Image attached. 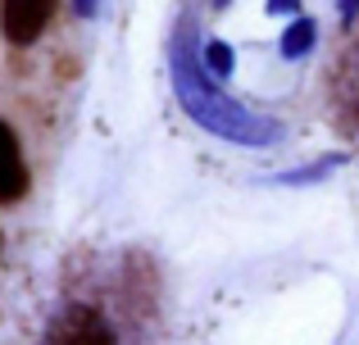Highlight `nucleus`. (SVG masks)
<instances>
[{"instance_id":"nucleus-4","label":"nucleus","mask_w":359,"mask_h":345,"mask_svg":"<svg viewBox=\"0 0 359 345\" xmlns=\"http://www.w3.org/2000/svg\"><path fill=\"white\" fill-rule=\"evenodd\" d=\"M32 186V173H27V155L18 132L0 118V204H18Z\"/></svg>"},{"instance_id":"nucleus-5","label":"nucleus","mask_w":359,"mask_h":345,"mask_svg":"<svg viewBox=\"0 0 359 345\" xmlns=\"http://www.w3.org/2000/svg\"><path fill=\"white\" fill-rule=\"evenodd\" d=\"M314 36H318V27L309 23V18H296V23L287 27V36H282V55H287V59H300V55L314 45Z\"/></svg>"},{"instance_id":"nucleus-1","label":"nucleus","mask_w":359,"mask_h":345,"mask_svg":"<svg viewBox=\"0 0 359 345\" xmlns=\"http://www.w3.org/2000/svg\"><path fill=\"white\" fill-rule=\"evenodd\" d=\"M168 73H173V91L182 100V109L205 127V132L223 136L232 146H250V150H264V146L282 141L278 118H264L255 109H245L241 100H232L228 91L214 82V73L201 64V32H196V18H182L168 41Z\"/></svg>"},{"instance_id":"nucleus-3","label":"nucleus","mask_w":359,"mask_h":345,"mask_svg":"<svg viewBox=\"0 0 359 345\" xmlns=\"http://www.w3.org/2000/svg\"><path fill=\"white\" fill-rule=\"evenodd\" d=\"M60 0H0V32L9 45H32L50 27Z\"/></svg>"},{"instance_id":"nucleus-6","label":"nucleus","mask_w":359,"mask_h":345,"mask_svg":"<svg viewBox=\"0 0 359 345\" xmlns=\"http://www.w3.org/2000/svg\"><path fill=\"white\" fill-rule=\"evenodd\" d=\"M73 9H78L82 18H91V14H96V9H100V0H73Z\"/></svg>"},{"instance_id":"nucleus-8","label":"nucleus","mask_w":359,"mask_h":345,"mask_svg":"<svg viewBox=\"0 0 359 345\" xmlns=\"http://www.w3.org/2000/svg\"><path fill=\"white\" fill-rule=\"evenodd\" d=\"M341 14H346V18H355V14H359V0H341Z\"/></svg>"},{"instance_id":"nucleus-7","label":"nucleus","mask_w":359,"mask_h":345,"mask_svg":"<svg viewBox=\"0 0 359 345\" xmlns=\"http://www.w3.org/2000/svg\"><path fill=\"white\" fill-rule=\"evenodd\" d=\"M296 5H300V0H269L273 14H287V9H296Z\"/></svg>"},{"instance_id":"nucleus-2","label":"nucleus","mask_w":359,"mask_h":345,"mask_svg":"<svg viewBox=\"0 0 359 345\" xmlns=\"http://www.w3.org/2000/svg\"><path fill=\"white\" fill-rule=\"evenodd\" d=\"M41 345H132V337L105 300L73 291L50 309Z\"/></svg>"}]
</instances>
